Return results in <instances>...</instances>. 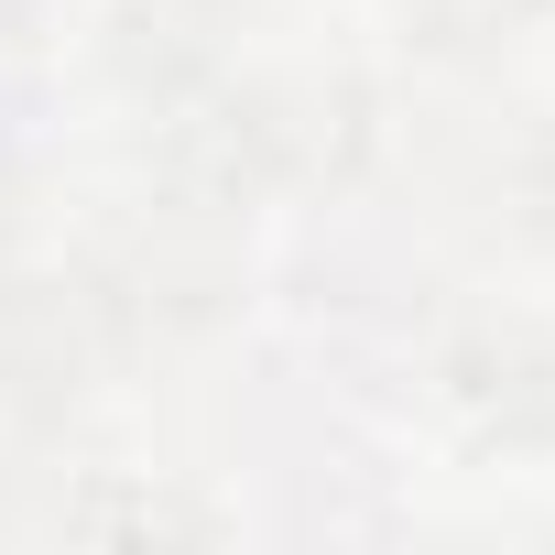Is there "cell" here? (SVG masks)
<instances>
[{
  "label": "cell",
  "mask_w": 555,
  "mask_h": 555,
  "mask_svg": "<svg viewBox=\"0 0 555 555\" xmlns=\"http://www.w3.org/2000/svg\"><path fill=\"white\" fill-rule=\"evenodd\" d=\"M382 153V88L371 77H272V66H229L218 88H196L185 109H164L153 131V196L207 207V218H261L284 196H338L360 164Z\"/></svg>",
  "instance_id": "obj_1"
},
{
  "label": "cell",
  "mask_w": 555,
  "mask_h": 555,
  "mask_svg": "<svg viewBox=\"0 0 555 555\" xmlns=\"http://www.w3.org/2000/svg\"><path fill=\"white\" fill-rule=\"evenodd\" d=\"M512 23H533V34H555V0H501Z\"/></svg>",
  "instance_id": "obj_8"
},
{
  "label": "cell",
  "mask_w": 555,
  "mask_h": 555,
  "mask_svg": "<svg viewBox=\"0 0 555 555\" xmlns=\"http://www.w3.org/2000/svg\"><path fill=\"white\" fill-rule=\"evenodd\" d=\"M468 207H479L501 240H522V250H555V109H522V120H501V142L479 153V185H468Z\"/></svg>",
  "instance_id": "obj_6"
},
{
  "label": "cell",
  "mask_w": 555,
  "mask_h": 555,
  "mask_svg": "<svg viewBox=\"0 0 555 555\" xmlns=\"http://www.w3.org/2000/svg\"><path fill=\"white\" fill-rule=\"evenodd\" d=\"M109 327L77 284V261H0V414H12L23 436H55L99 403L109 382Z\"/></svg>",
  "instance_id": "obj_4"
},
{
  "label": "cell",
  "mask_w": 555,
  "mask_h": 555,
  "mask_svg": "<svg viewBox=\"0 0 555 555\" xmlns=\"http://www.w3.org/2000/svg\"><path fill=\"white\" fill-rule=\"evenodd\" d=\"M425 414L479 468H544L555 457V317L457 306L425 349Z\"/></svg>",
  "instance_id": "obj_3"
},
{
  "label": "cell",
  "mask_w": 555,
  "mask_h": 555,
  "mask_svg": "<svg viewBox=\"0 0 555 555\" xmlns=\"http://www.w3.org/2000/svg\"><path fill=\"white\" fill-rule=\"evenodd\" d=\"M44 12H55V0H0V44H34Z\"/></svg>",
  "instance_id": "obj_7"
},
{
  "label": "cell",
  "mask_w": 555,
  "mask_h": 555,
  "mask_svg": "<svg viewBox=\"0 0 555 555\" xmlns=\"http://www.w3.org/2000/svg\"><path fill=\"white\" fill-rule=\"evenodd\" d=\"M77 284H88V306L109 327V360H185V349H207L240 317L250 272H240V229L229 218L142 196L77 250Z\"/></svg>",
  "instance_id": "obj_2"
},
{
  "label": "cell",
  "mask_w": 555,
  "mask_h": 555,
  "mask_svg": "<svg viewBox=\"0 0 555 555\" xmlns=\"http://www.w3.org/2000/svg\"><path fill=\"white\" fill-rule=\"evenodd\" d=\"M272 0H109L99 12V88L142 120L185 109L196 88H218L250 44V23Z\"/></svg>",
  "instance_id": "obj_5"
}]
</instances>
